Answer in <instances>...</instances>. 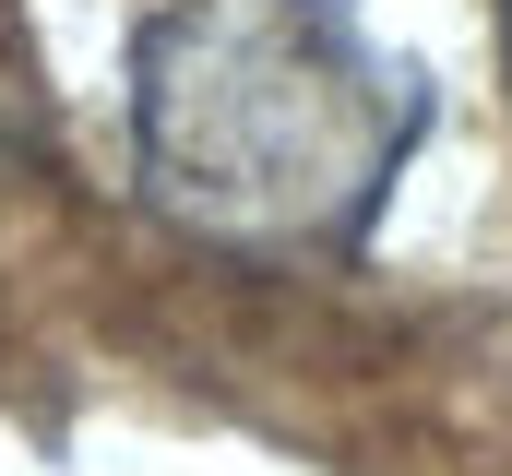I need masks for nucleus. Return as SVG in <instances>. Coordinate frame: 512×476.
<instances>
[{
  "label": "nucleus",
  "instance_id": "obj_1",
  "mask_svg": "<svg viewBox=\"0 0 512 476\" xmlns=\"http://www.w3.org/2000/svg\"><path fill=\"white\" fill-rule=\"evenodd\" d=\"M131 143L179 227L298 262L382 215L417 84L346 0H167L131 36Z\"/></svg>",
  "mask_w": 512,
  "mask_h": 476
}]
</instances>
